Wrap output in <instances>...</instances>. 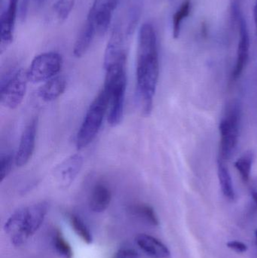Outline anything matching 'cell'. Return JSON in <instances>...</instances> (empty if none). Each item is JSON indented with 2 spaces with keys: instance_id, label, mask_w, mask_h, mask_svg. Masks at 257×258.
<instances>
[{
  "instance_id": "obj_1",
  "label": "cell",
  "mask_w": 257,
  "mask_h": 258,
  "mask_svg": "<svg viewBox=\"0 0 257 258\" xmlns=\"http://www.w3.org/2000/svg\"><path fill=\"white\" fill-rule=\"evenodd\" d=\"M137 86L140 102L146 114L150 113L159 76L156 34L152 24L140 29L137 59Z\"/></svg>"
},
{
  "instance_id": "obj_2",
  "label": "cell",
  "mask_w": 257,
  "mask_h": 258,
  "mask_svg": "<svg viewBox=\"0 0 257 258\" xmlns=\"http://www.w3.org/2000/svg\"><path fill=\"white\" fill-rule=\"evenodd\" d=\"M48 207L46 203L32 205L17 211L8 219L5 231L13 245H23L39 230L48 212Z\"/></svg>"
},
{
  "instance_id": "obj_3",
  "label": "cell",
  "mask_w": 257,
  "mask_h": 258,
  "mask_svg": "<svg viewBox=\"0 0 257 258\" xmlns=\"http://www.w3.org/2000/svg\"><path fill=\"white\" fill-rule=\"evenodd\" d=\"M106 70L104 87L110 93L108 122L116 126L122 122L127 86L126 64L113 65Z\"/></svg>"
},
{
  "instance_id": "obj_4",
  "label": "cell",
  "mask_w": 257,
  "mask_h": 258,
  "mask_svg": "<svg viewBox=\"0 0 257 258\" xmlns=\"http://www.w3.org/2000/svg\"><path fill=\"white\" fill-rule=\"evenodd\" d=\"M110 93L103 87L89 107L77 133L75 144L78 150L89 146L98 135L110 106Z\"/></svg>"
},
{
  "instance_id": "obj_5",
  "label": "cell",
  "mask_w": 257,
  "mask_h": 258,
  "mask_svg": "<svg viewBox=\"0 0 257 258\" xmlns=\"http://www.w3.org/2000/svg\"><path fill=\"white\" fill-rule=\"evenodd\" d=\"M30 82L27 71L20 68L8 73L0 82V102L4 107L14 110L22 103Z\"/></svg>"
},
{
  "instance_id": "obj_6",
  "label": "cell",
  "mask_w": 257,
  "mask_h": 258,
  "mask_svg": "<svg viewBox=\"0 0 257 258\" xmlns=\"http://www.w3.org/2000/svg\"><path fill=\"white\" fill-rule=\"evenodd\" d=\"M240 123L241 110L238 104H233L229 107L219 125L220 135L219 159L224 162L232 156L238 145Z\"/></svg>"
},
{
  "instance_id": "obj_7",
  "label": "cell",
  "mask_w": 257,
  "mask_h": 258,
  "mask_svg": "<svg viewBox=\"0 0 257 258\" xmlns=\"http://www.w3.org/2000/svg\"><path fill=\"white\" fill-rule=\"evenodd\" d=\"M63 60L57 52L42 53L36 56L27 71L29 80L31 83L46 82L54 77L61 70Z\"/></svg>"
},
{
  "instance_id": "obj_8",
  "label": "cell",
  "mask_w": 257,
  "mask_h": 258,
  "mask_svg": "<svg viewBox=\"0 0 257 258\" xmlns=\"http://www.w3.org/2000/svg\"><path fill=\"white\" fill-rule=\"evenodd\" d=\"M121 0H95L87 20L95 27L97 34L102 36L108 30L113 14Z\"/></svg>"
},
{
  "instance_id": "obj_9",
  "label": "cell",
  "mask_w": 257,
  "mask_h": 258,
  "mask_svg": "<svg viewBox=\"0 0 257 258\" xmlns=\"http://www.w3.org/2000/svg\"><path fill=\"white\" fill-rule=\"evenodd\" d=\"M127 33H122L120 29L113 30L107 44L104 55V68L119 63H126L127 39L129 37Z\"/></svg>"
},
{
  "instance_id": "obj_10",
  "label": "cell",
  "mask_w": 257,
  "mask_h": 258,
  "mask_svg": "<svg viewBox=\"0 0 257 258\" xmlns=\"http://www.w3.org/2000/svg\"><path fill=\"white\" fill-rule=\"evenodd\" d=\"M83 165V158L80 154H74L57 165L53 171L54 180L60 187L67 188L72 184Z\"/></svg>"
},
{
  "instance_id": "obj_11",
  "label": "cell",
  "mask_w": 257,
  "mask_h": 258,
  "mask_svg": "<svg viewBox=\"0 0 257 258\" xmlns=\"http://www.w3.org/2000/svg\"><path fill=\"white\" fill-rule=\"evenodd\" d=\"M36 130L37 119L35 118L26 126L21 135L18 151L15 154V165L17 166H24L31 159L36 144Z\"/></svg>"
},
{
  "instance_id": "obj_12",
  "label": "cell",
  "mask_w": 257,
  "mask_h": 258,
  "mask_svg": "<svg viewBox=\"0 0 257 258\" xmlns=\"http://www.w3.org/2000/svg\"><path fill=\"white\" fill-rule=\"evenodd\" d=\"M240 31V41L238 43V52H237L236 63L232 74V79L237 80L247 66L249 59V51H250V36H249L248 29L247 23L244 17L238 21Z\"/></svg>"
},
{
  "instance_id": "obj_13",
  "label": "cell",
  "mask_w": 257,
  "mask_h": 258,
  "mask_svg": "<svg viewBox=\"0 0 257 258\" xmlns=\"http://www.w3.org/2000/svg\"><path fill=\"white\" fill-rule=\"evenodd\" d=\"M19 0H9L7 9L2 13L1 21V52L13 41L14 30L18 13Z\"/></svg>"
},
{
  "instance_id": "obj_14",
  "label": "cell",
  "mask_w": 257,
  "mask_h": 258,
  "mask_svg": "<svg viewBox=\"0 0 257 258\" xmlns=\"http://www.w3.org/2000/svg\"><path fill=\"white\" fill-rule=\"evenodd\" d=\"M137 246L149 257L170 258V250L161 241L147 234H139L136 237Z\"/></svg>"
},
{
  "instance_id": "obj_15",
  "label": "cell",
  "mask_w": 257,
  "mask_h": 258,
  "mask_svg": "<svg viewBox=\"0 0 257 258\" xmlns=\"http://www.w3.org/2000/svg\"><path fill=\"white\" fill-rule=\"evenodd\" d=\"M112 192L110 186L104 182H98L94 186L89 198V207L92 212L101 213L110 206Z\"/></svg>"
},
{
  "instance_id": "obj_16",
  "label": "cell",
  "mask_w": 257,
  "mask_h": 258,
  "mask_svg": "<svg viewBox=\"0 0 257 258\" xmlns=\"http://www.w3.org/2000/svg\"><path fill=\"white\" fill-rule=\"evenodd\" d=\"M66 83L64 78L55 77L46 81L38 91V95L45 101H52L58 98L66 89Z\"/></svg>"
},
{
  "instance_id": "obj_17",
  "label": "cell",
  "mask_w": 257,
  "mask_h": 258,
  "mask_svg": "<svg viewBox=\"0 0 257 258\" xmlns=\"http://www.w3.org/2000/svg\"><path fill=\"white\" fill-rule=\"evenodd\" d=\"M96 35L98 34L95 27L91 23L86 21L74 45V56L76 57H81V56L84 55L90 48Z\"/></svg>"
},
{
  "instance_id": "obj_18",
  "label": "cell",
  "mask_w": 257,
  "mask_h": 258,
  "mask_svg": "<svg viewBox=\"0 0 257 258\" xmlns=\"http://www.w3.org/2000/svg\"><path fill=\"white\" fill-rule=\"evenodd\" d=\"M217 174H218L219 182H220L222 192L226 199L233 201L235 198L233 182L224 161L220 159H218V162H217Z\"/></svg>"
},
{
  "instance_id": "obj_19",
  "label": "cell",
  "mask_w": 257,
  "mask_h": 258,
  "mask_svg": "<svg viewBox=\"0 0 257 258\" xmlns=\"http://www.w3.org/2000/svg\"><path fill=\"white\" fill-rule=\"evenodd\" d=\"M253 159H254L253 153L251 151H248L244 153L239 159H237L234 163L243 181L246 183L250 180Z\"/></svg>"
},
{
  "instance_id": "obj_20",
  "label": "cell",
  "mask_w": 257,
  "mask_h": 258,
  "mask_svg": "<svg viewBox=\"0 0 257 258\" xmlns=\"http://www.w3.org/2000/svg\"><path fill=\"white\" fill-rule=\"evenodd\" d=\"M191 10L190 0H186L181 5V8L177 11L173 17V36L175 39L179 37L181 33V24L183 21L189 16Z\"/></svg>"
},
{
  "instance_id": "obj_21",
  "label": "cell",
  "mask_w": 257,
  "mask_h": 258,
  "mask_svg": "<svg viewBox=\"0 0 257 258\" xmlns=\"http://www.w3.org/2000/svg\"><path fill=\"white\" fill-rule=\"evenodd\" d=\"M70 224L72 230H74L77 236H79L83 242L89 245L93 242V237L90 230L88 228L86 224L83 222L82 220L76 215H72L70 216Z\"/></svg>"
},
{
  "instance_id": "obj_22",
  "label": "cell",
  "mask_w": 257,
  "mask_h": 258,
  "mask_svg": "<svg viewBox=\"0 0 257 258\" xmlns=\"http://www.w3.org/2000/svg\"><path fill=\"white\" fill-rule=\"evenodd\" d=\"M75 3V0H57V3L54 5L53 10L59 22H63L67 19Z\"/></svg>"
},
{
  "instance_id": "obj_23",
  "label": "cell",
  "mask_w": 257,
  "mask_h": 258,
  "mask_svg": "<svg viewBox=\"0 0 257 258\" xmlns=\"http://www.w3.org/2000/svg\"><path fill=\"white\" fill-rule=\"evenodd\" d=\"M54 248L59 255L63 258H72L73 257V251L69 242L65 239L60 231L56 232L53 239Z\"/></svg>"
},
{
  "instance_id": "obj_24",
  "label": "cell",
  "mask_w": 257,
  "mask_h": 258,
  "mask_svg": "<svg viewBox=\"0 0 257 258\" xmlns=\"http://www.w3.org/2000/svg\"><path fill=\"white\" fill-rule=\"evenodd\" d=\"M134 211L137 215L144 218L151 225L157 226L159 224L158 216L151 206L144 204L139 205L134 208Z\"/></svg>"
},
{
  "instance_id": "obj_25",
  "label": "cell",
  "mask_w": 257,
  "mask_h": 258,
  "mask_svg": "<svg viewBox=\"0 0 257 258\" xmlns=\"http://www.w3.org/2000/svg\"><path fill=\"white\" fill-rule=\"evenodd\" d=\"M14 163L15 164V156L9 153L3 155L0 158V180L3 182L4 179L10 174Z\"/></svg>"
},
{
  "instance_id": "obj_26",
  "label": "cell",
  "mask_w": 257,
  "mask_h": 258,
  "mask_svg": "<svg viewBox=\"0 0 257 258\" xmlns=\"http://www.w3.org/2000/svg\"><path fill=\"white\" fill-rule=\"evenodd\" d=\"M113 258H138V254L131 248H122L116 253Z\"/></svg>"
},
{
  "instance_id": "obj_27",
  "label": "cell",
  "mask_w": 257,
  "mask_h": 258,
  "mask_svg": "<svg viewBox=\"0 0 257 258\" xmlns=\"http://www.w3.org/2000/svg\"><path fill=\"white\" fill-rule=\"evenodd\" d=\"M228 248L238 253L245 252L247 250V246L243 242L239 241H230L227 243Z\"/></svg>"
},
{
  "instance_id": "obj_28",
  "label": "cell",
  "mask_w": 257,
  "mask_h": 258,
  "mask_svg": "<svg viewBox=\"0 0 257 258\" xmlns=\"http://www.w3.org/2000/svg\"><path fill=\"white\" fill-rule=\"evenodd\" d=\"M252 200H253V204L257 209V189H253L251 191Z\"/></svg>"
},
{
  "instance_id": "obj_29",
  "label": "cell",
  "mask_w": 257,
  "mask_h": 258,
  "mask_svg": "<svg viewBox=\"0 0 257 258\" xmlns=\"http://www.w3.org/2000/svg\"><path fill=\"white\" fill-rule=\"evenodd\" d=\"M253 17H254L255 24H256V27L257 30V2L255 5L254 10H253Z\"/></svg>"
},
{
  "instance_id": "obj_30",
  "label": "cell",
  "mask_w": 257,
  "mask_h": 258,
  "mask_svg": "<svg viewBox=\"0 0 257 258\" xmlns=\"http://www.w3.org/2000/svg\"><path fill=\"white\" fill-rule=\"evenodd\" d=\"M255 236H256V244H257V230H256V233H255Z\"/></svg>"
}]
</instances>
